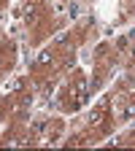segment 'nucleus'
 Segmentation results:
<instances>
[{"label": "nucleus", "instance_id": "nucleus-1", "mask_svg": "<svg viewBox=\"0 0 135 151\" xmlns=\"http://www.w3.org/2000/svg\"><path fill=\"white\" fill-rule=\"evenodd\" d=\"M87 94H89V84L84 76H76V81L68 86V105L70 108H81L87 103Z\"/></svg>", "mask_w": 135, "mask_h": 151}, {"label": "nucleus", "instance_id": "nucleus-2", "mask_svg": "<svg viewBox=\"0 0 135 151\" xmlns=\"http://www.w3.org/2000/svg\"><path fill=\"white\" fill-rule=\"evenodd\" d=\"M105 119H108V103H100L97 108L89 113V127H92V129H97V127L105 124Z\"/></svg>", "mask_w": 135, "mask_h": 151}, {"label": "nucleus", "instance_id": "nucleus-3", "mask_svg": "<svg viewBox=\"0 0 135 151\" xmlns=\"http://www.w3.org/2000/svg\"><path fill=\"white\" fill-rule=\"evenodd\" d=\"M22 16H25L27 24H35L38 16H41V3H38V0H27L25 8H22Z\"/></svg>", "mask_w": 135, "mask_h": 151}, {"label": "nucleus", "instance_id": "nucleus-4", "mask_svg": "<svg viewBox=\"0 0 135 151\" xmlns=\"http://www.w3.org/2000/svg\"><path fill=\"white\" fill-rule=\"evenodd\" d=\"M54 51H41V57H38V68H54Z\"/></svg>", "mask_w": 135, "mask_h": 151}, {"label": "nucleus", "instance_id": "nucleus-5", "mask_svg": "<svg viewBox=\"0 0 135 151\" xmlns=\"http://www.w3.org/2000/svg\"><path fill=\"white\" fill-rule=\"evenodd\" d=\"M68 146H87V135H73L68 140Z\"/></svg>", "mask_w": 135, "mask_h": 151}, {"label": "nucleus", "instance_id": "nucleus-6", "mask_svg": "<svg viewBox=\"0 0 135 151\" xmlns=\"http://www.w3.org/2000/svg\"><path fill=\"white\" fill-rule=\"evenodd\" d=\"M127 113H135V94L130 97V108H127Z\"/></svg>", "mask_w": 135, "mask_h": 151}, {"label": "nucleus", "instance_id": "nucleus-7", "mask_svg": "<svg viewBox=\"0 0 135 151\" xmlns=\"http://www.w3.org/2000/svg\"><path fill=\"white\" fill-rule=\"evenodd\" d=\"M132 57H135V49H132Z\"/></svg>", "mask_w": 135, "mask_h": 151}]
</instances>
